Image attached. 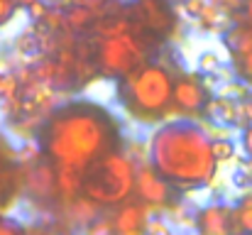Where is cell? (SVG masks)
Returning a JSON list of instances; mask_svg holds the SVG:
<instances>
[{
    "label": "cell",
    "mask_w": 252,
    "mask_h": 235,
    "mask_svg": "<svg viewBox=\"0 0 252 235\" xmlns=\"http://www.w3.org/2000/svg\"><path fill=\"white\" fill-rule=\"evenodd\" d=\"M120 133L115 118L95 103H71L59 108L42 130L44 152L57 167L84 171L100 157L118 150Z\"/></svg>",
    "instance_id": "1"
},
{
    "label": "cell",
    "mask_w": 252,
    "mask_h": 235,
    "mask_svg": "<svg viewBox=\"0 0 252 235\" xmlns=\"http://www.w3.org/2000/svg\"><path fill=\"white\" fill-rule=\"evenodd\" d=\"M150 167L169 186H206L218 169L211 155V137L191 123H169L152 135Z\"/></svg>",
    "instance_id": "2"
},
{
    "label": "cell",
    "mask_w": 252,
    "mask_h": 235,
    "mask_svg": "<svg viewBox=\"0 0 252 235\" xmlns=\"http://www.w3.org/2000/svg\"><path fill=\"white\" fill-rule=\"evenodd\" d=\"M174 78L159 64H140L123 76V101L127 110L145 123L162 120L171 105Z\"/></svg>",
    "instance_id": "3"
},
{
    "label": "cell",
    "mask_w": 252,
    "mask_h": 235,
    "mask_svg": "<svg viewBox=\"0 0 252 235\" xmlns=\"http://www.w3.org/2000/svg\"><path fill=\"white\" fill-rule=\"evenodd\" d=\"M135 189V164L120 152L100 157L84 169L81 191L95 206L123 203Z\"/></svg>",
    "instance_id": "4"
},
{
    "label": "cell",
    "mask_w": 252,
    "mask_h": 235,
    "mask_svg": "<svg viewBox=\"0 0 252 235\" xmlns=\"http://www.w3.org/2000/svg\"><path fill=\"white\" fill-rule=\"evenodd\" d=\"M98 64L105 76L123 78L132 69H137L140 64H145V49H142L140 39L130 32L108 34V37H103V42L98 47Z\"/></svg>",
    "instance_id": "5"
},
{
    "label": "cell",
    "mask_w": 252,
    "mask_h": 235,
    "mask_svg": "<svg viewBox=\"0 0 252 235\" xmlns=\"http://www.w3.org/2000/svg\"><path fill=\"white\" fill-rule=\"evenodd\" d=\"M206 91L203 86L198 83L196 76H181L179 81H174V88H171V105L181 113H198L203 105H206Z\"/></svg>",
    "instance_id": "6"
},
{
    "label": "cell",
    "mask_w": 252,
    "mask_h": 235,
    "mask_svg": "<svg viewBox=\"0 0 252 235\" xmlns=\"http://www.w3.org/2000/svg\"><path fill=\"white\" fill-rule=\"evenodd\" d=\"M135 191L140 194L142 201L147 203H164L169 199V186L167 181L150 167V164H142L140 169H135Z\"/></svg>",
    "instance_id": "7"
},
{
    "label": "cell",
    "mask_w": 252,
    "mask_h": 235,
    "mask_svg": "<svg viewBox=\"0 0 252 235\" xmlns=\"http://www.w3.org/2000/svg\"><path fill=\"white\" fill-rule=\"evenodd\" d=\"M196 228H198V235H230L233 233V211L220 203L206 206L196 216Z\"/></svg>",
    "instance_id": "8"
},
{
    "label": "cell",
    "mask_w": 252,
    "mask_h": 235,
    "mask_svg": "<svg viewBox=\"0 0 252 235\" xmlns=\"http://www.w3.org/2000/svg\"><path fill=\"white\" fill-rule=\"evenodd\" d=\"M137 17L152 32H167L169 25H171V15H169L167 5L162 0H140L137 2Z\"/></svg>",
    "instance_id": "9"
},
{
    "label": "cell",
    "mask_w": 252,
    "mask_h": 235,
    "mask_svg": "<svg viewBox=\"0 0 252 235\" xmlns=\"http://www.w3.org/2000/svg\"><path fill=\"white\" fill-rule=\"evenodd\" d=\"M113 228L118 235H142L147 231V216H145V208L135 206V203H127L118 211L115 221H113Z\"/></svg>",
    "instance_id": "10"
},
{
    "label": "cell",
    "mask_w": 252,
    "mask_h": 235,
    "mask_svg": "<svg viewBox=\"0 0 252 235\" xmlns=\"http://www.w3.org/2000/svg\"><path fill=\"white\" fill-rule=\"evenodd\" d=\"M206 113L216 120V123H238V103L230 98H213L206 101Z\"/></svg>",
    "instance_id": "11"
},
{
    "label": "cell",
    "mask_w": 252,
    "mask_h": 235,
    "mask_svg": "<svg viewBox=\"0 0 252 235\" xmlns=\"http://www.w3.org/2000/svg\"><path fill=\"white\" fill-rule=\"evenodd\" d=\"M57 189L74 199L79 191H81V179H84V171H76V169H69V167H57Z\"/></svg>",
    "instance_id": "12"
},
{
    "label": "cell",
    "mask_w": 252,
    "mask_h": 235,
    "mask_svg": "<svg viewBox=\"0 0 252 235\" xmlns=\"http://www.w3.org/2000/svg\"><path fill=\"white\" fill-rule=\"evenodd\" d=\"M211 155H213V159L218 164L220 162H230L235 157V142L225 140V137H216V140H211Z\"/></svg>",
    "instance_id": "13"
},
{
    "label": "cell",
    "mask_w": 252,
    "mask_h": 235,
    "mask_svg": "<svg viewBox=\"0 0 252 235\" xmlns=\"http://www.w3.org/2000/svg\"><path fill=\"white\" fill-rule=\"evenodd\" d=\"M233 221L238 223V228H240L243 233L252 235V199H243L240 208L233 213Z\"/></svg>",
    "instance_id": "14"
},
{
    "label": "cell",
    "mask_w": 252,
    "mask_h": 235,
    "mask_svg": "<svg viewBox=\"0 0 252 235\" xmlns=\"http://www.w3.org/2000/svg\"><path fill=\"white\" fill-rule=\"evenodd\" d=\"M198 69L206 74H213V71H218L220 69V59H218V54L216 52H203L201 57H198Z\"/></svg>",
    "instance_id": "15"
},
{
    "label": "cell",
    "mask_w": 252,
    "mask_h": 235,
    "mask_svg": "<svg viewBox=\"0 0 252 235\" xmlns=\"http://www.w3.org/2000/svg\"><path fill=\"white\" fill-rule=\"evenodd\" d=\"M88 20H91V10L84 7V5L71 7V12L66 15V22H69V25H74V27H84Z\"/></svg>",
    "instance_id": "16"
},
{
    "label": "cell",
    "mask_w": 252,
    "mask_h": 235,
    "mask_svg": "<svg viewBox=\"0 0 252 235\" xmlns=\"http://www.w3.org/2000/svg\"><path fill=\"white\" fill-rule=\"evenodd\" d=\"M235 67H238V74L245 78V81H250V83H252V49H250V52H243V54H238V62H235Z\"/></svg>",
    "instance_id": "17"
},
{
    "label": "cell",
    "mask_w": 252,
    "mask_h": 235,
    "mask_svg": "<svg viewBox=\"0 0 252 235\" xmlns=\"http://www.w3.org/2000/svg\"><path fill=\"white\" fill-rule=\"evenodd\" d=\"M17 12V5L15 0H0V27H5Z\"/></svg>",
    "instance_id": "18"
},
{
    "label": "cell",
    "mask_w": 252,
    "mask_h": 235,
    "mask_svg": "<svg viewBox=\"0 0 252 235\" xmlns=\"http://www.w3.org/2000/svg\"><path fill=\"white\" fill-rule=\"evenodd\" d=\"M15 88H17V78L12 74H5V76L0 74V98H12Z\"/></svg>",
    "instance_id": "19"
},
{
    "label": "cell",
    "mask_w": 252,
    "mask_h": 235,
    "mask_svg": "<svg viewBox=\"0 0 252 235\" xmlns=\"http://www.w3.org/2000/svg\"><path fill=\"white\" fill-rule=\"evenodd\" d=\"M47 2L44 0H37V2H32L30 7H27V12H30V20H44V15H47Z\"/></svg>",
    "instance_id": "20"
},
{
    "label": "cell",
    "mask_w": 252,
    "mask_h": 235,
    "mask_svg": "<svg viewBox=\"0 0 252 235\" xmlns=\"http://www.w3.org/2000/svg\"><path fill=\"white\" fill-rule=\"evenodd\" d=\"M110 231H113V223L110 221H98V223H91L88 235H110Z\"/></svg>",
    "instance_id": "21"
},
{
    "label": "cell",
    "mask_w": 252,
    "mask_h": 235,
    "mask_svg": "<svg viewBox=\"0 0 252 235\" xmlns=\"http://www.w3.org/2000/svg\"><path fill=\"white\" fill-rule=\"evenodd\" d=\"M0 235H22V231L12 221H0Z\"/></svg>",
    "instance_id": "22"
},
{
    "label": "cell",
    "mask_w": 252,
    "mask_h": 235,
    "mask_svg": "<svg viewBox=\"0 0 252 235\" xmlns=\"http://www.w3.org/2000/svg\"><path fill=\"white\" fill-rule=\"evenodd\" d=\"M203 5H206L203 0H186V2H184V7H186V12H191V15H198Z\"/></svg>",
    "instance_id": "23"
},
{
    "label": "cell",
    "mask_w": 252,
    "mask_h": 235,
    "mask_svg": "<svg viewBox=\"0 0 252 235\" xmlns=\"http://www.w3.org/2000/svg\"><path fill=\"white\" fill-rule=\"evenodd\" d=\"M243 147H245V152L252 157V125H248L245 133H243Z\"/></svg>",
    "instance_id": "24"
},
{
    "label": "cell",
    "mask_w": 252,
    "mask_h": 235,
    "mask_svg": "<svg viewBox=\"0 0 252 235\" xmlns=\"http://www.w3.org/2000/svg\"><path fill=\"white\" fill-rule=\"evenodd\" d=\"M5 179H7V169H5V164H2V157H0V189H2Z\"/></svg>",
    "instance_id": "25"
},
{
    "label": "cell",
    "mask_w": 252,
    "mask_h": 235,
    "mask_svg": "<svg viewBox=\"0 0 252 235\" xmlns=\"http://www.w3.org/2000/svg\"><path fill=\"white\" fill-rule=\"evenodd\" d=\"M245 181H250V179H245V171H235V184H238V186H243Z\"/></svg>",
    "instance_id": "26"
},
{
    "label": "cell",
    "mask_w": 252,
    "mask_h": 235,
    "mask_svg": "<svg viewBox=\"0 0 252 235\" xmlns=\"http://www.w3.org/2000/svg\"><path fill=\"white\" fill-rule=\"evenodd\" d=\"M32 2H37V0H15V5H17V7H30Z\"/></svg>",
    "instance_id": "27"
},
{
    "label": "cell",
    "mask_w": 252,
    "mask_h": 235,
    "mask_svg": "<svg viewBox=\"0 0 252 235\" xmlns=\"http://www.w3.org/2000/svg\"><path fill=\"white\" fill-rule=\"evenodd\" d=\"M245 15L250 17V22H252V0H248V2H245Z\"/></svg>",
    "instance_id": "28"
}]
</instances>
